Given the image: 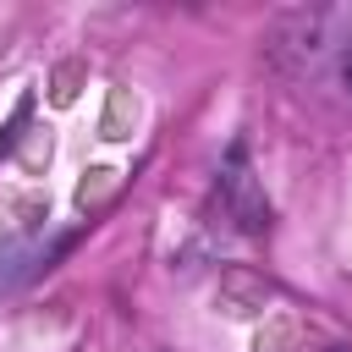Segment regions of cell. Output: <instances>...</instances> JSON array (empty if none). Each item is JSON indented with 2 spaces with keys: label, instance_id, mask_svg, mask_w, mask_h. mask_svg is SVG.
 <instances>
[{
  "label": "cell",
  "instance_id": "cell-1",
  "mask_svg": "<svg viewBox=\"0 0 352 352\" xmlns=\"http://www.w3.org/2000/svg\"><path fill=\"white\" fill-rule=\"evenodd\" d=\"M220 204H226V214H231L248 236L270 231V198H264V187H258L253 165H248V143H231V154H226V165H220Z\"/></svg>",
  "mask_w": 352,
  "mask_h": 352
},
{
  "label": "cell",
  "instance_id": "cell-2",
  "mask_svg": "<svg viewBox=\"0 0 352 352\" xmlns=\"http://www.w3.org/2000/svg\"><path fill=\"white\" fill-rule=\"evenodd\" d=\"M341 82H346V94H352V33H346V44H341Z\"/></svg>",
  "mask_w": 352,
  "mask_h": 352
}]
</instances>
